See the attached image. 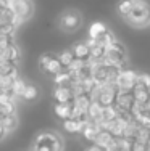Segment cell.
<instances>
[{"instance_id":"cell-17","label":"cell","mask_w":150,"mask_h":151,"mask_svg":"<svg viewBox=\"0 0 150 151\" xmlns=\"http://www.w3.org/2000/svg\"><path fill=\"white\" fill-rule=\"evenodd\" d=\"M102 114H103V106L100 105L99 101H91V106H89V109H87V119L97 122V124L100 125Z\"/></svg>"},{"instance_id":"cell-3","label":"cell","mask_w":150,"mask_h":151,"mask_svg":"<svg viewBox=\"0 0 150 151\" xmlns=\"http://www.w3.org/2000/svg\"><path fill=\"white\" fill-rule=\"evenodd\" d=\"M81 24H83V16H81V13L78 10H68V12L62 13V16L58 19L60 29L66 32V34H71L76 29H79Z\"/></svg>"},{"instance_id":"cell-7","label":"cell","mask_w":150,"mask_h":151,"mask_svg":"<svg viewBox=\"0 0 150 151\" xmlns=\"http://www.w3.org/2000/svg\"><path fill=\"white\" fill-rule=\"evenodd\" d=\"M136 82H137V73L124 68L118 74L115 85H116L118 92H133V88L136 87Z\"/></svg>"},{"instance_id":"cell-26","label":"cell","mask_w":150,"mask_h":151,"mask_svg":"<svg viewBox=\"0 0 150 151\" xmlns=\"http://www.w3.org/2000/svg\"><path fill=\"white\" fill-rule=\"evenodd\" d=\"M53 84L55 85H66L70 87L71 84V74L68 69H63L62 73H58L57 76H53Z\"/></svg>"},{"instance_id":"cell-10","label":"cell","mask_w":150,"mask_h":151,"mask_svg":"<svg viewBox=\"0 0 150 151\" xmlns=\"http://www.w3.org/2000/svg\"><path fill=\"white\" fill-rule=\"evenodd\" d=\"M0 61H12L15 64H20L21 61V48L16 45V42L10 44L7 48L0 50Z\"/></svg>"},{"instance_id":"cell-9","label":"cell","mask_w":150,"mask_h":151,"mask_svg":"<svg viewBox=\"0 0 150 151\" xmlns=\"http://www.w3.org/2000/svg\"><path fill=\"white\" fill-rule=\"evenodd\" d=\"M133 105H134L133 92H118L116 100H115V106H116L118 113H129L131 114Z\"/></svg>"},{"instance_id":"cell-31","label":"cell","mask_w":150,"mask_h":151,"mask_svg":"<svg viewBox=\"0 0 150 151\" xmlns=\"http://www.w3.org/2000/svg\"><path fill=\"white\" fill-rule=\"evenodd\" d=\"M7 137H8V134H7V130H5V127H3V124L0 122V142H3Z\"/></svg>"},{"instance_id":"cell-5","label":"cell","mask_w":150,"mask_h":151,"mask_svg":"<svg viewBox=\"0 0 150 151\" xmlns=\"http://www.w3.org/2000/svg\"><path fill=\"white\" fill-rule=\"evenodd\" d=\"M103 61H105L107 64H115V66L123 68V64L126 63V48L123 47V44H120V42L116 40L113 45L107 47L105 55H103Z\"/></svg>"},{"instance_id":"cell-24","label":"cell","mask_w":150,"mask_h":151,"mask_svg":"<svg viewBox=\"0 0 150 151\" xmlns=\"http://www.w3.org/2000/svg\"><path fill=\"white\" fill-rule=\"evenodd\" d=\"M131 10H133V0H121V2L118 3V6H116L118 15L123 18V19H126V18L129 16Z\"/></svg>"},{"instance_id":"cell-6","label":"cell","mask_w":150,"mask_h":151,"mask_svg":"<svg viewBox=\"0 0 150 151\" xmlns=\"http://www.w3.org/2000/svg\"><path fill=\"white\" fill-rule=\"evenodd\" d=\"M39 68L42 69V73H45L49 76H57L58 73H62L65 69L55 53H44V55H41V58H39Z\"/></svg>"},{"instance_id":"cell-20","label":"cell","mask_w":150,"mask_h":151,"mask_svg":"<svg viewBox=\"0 0 150 151\" xmlns=\"http://www.w3.org/2000/svg\"><path fill=\"white\" fill-rule=\"evenodd\" d=\"M0 76H13V77H18L20 76L18 64L12 63V61H0Z\"/></svg>"},{"instance_id":"cell-14","label":"cell","mask_w":150,"mask_h":151,"mask_svg":"<svg viewBox=\"0 0 150 151\" xmlns=\"http://www.w3.org/2000/svg\"><path fill=\"white\" fill-rule=\"evenodd\" d=\"M53 114L60 121H66L73 117V103H55L53 105Z\"/></svg>"},{"instance_id":"cell-27","label":"cell","mask_w":150,"mask_h":151,"mask_svg":"<svg viewBox=\"0 0 150 151\" xmlns=\"http://www.w3.org/2000/svg\"><path fill=\"white\" fill-rule=\"evenodd\" d=\"M57 56H58V60H60V63H62L63 68H68L74 61V55H73V52H71V48L70 50H62Z\"/></svg>"},{"instance_id":"cell-19","label":"cell","mask_w":150,"mask_h":151,"mask_svg":"<svg viewBox=\"0 0 150 151\" xmlns=\"http://www.w3.org/2000/svg\"><path fill=\"white\" fill-rule=\"evenodd\" d=\"M115 138L116 137H113L112 134H110L108 130H105V129H102V130L99 132V135H97V138H95V145H99L100 148H103V150H107L110 145H112L113 142H115Z\"/></svg>"},{"instance_id":"cell-30","label":"cell","mask_w":150,"mask_h":151,"mask_svg":"<svg viewBox=\"0 0 150 151\" xmlns=\"http://www.w3.org/2000/svg\"><path fill=\"white\" fill-rule=\"evenodd\" d=\"M129 151H147V143L141 142V140H133Z\"/></svg>"},{"instance_id":"cell-32","label":"cell","mask_w":150,"mask_h":151,"mask_svg":"<svg viewBox=\"0 0 150 151\" xmlns=\"http://www.w3.org/2000/svg\"><path fill=\"white\" fill-rule=\"evenodd\" d=\"M84 151H105L103 148H100L99 145H95V143H92L91 146H87V148H86Z\"/></svg>"},{"instance_id":"cell-16","label":"cell","mask_w":150,"mask_h":151,"mask_svg":"<svg viewBox=\"0 0 150 151\" xmlns=\"http://www.w3.org/2000/svg\"><path fill=\"white\" fill-rule=\"evenodd\" d=\"M133 96L136 103H141V105H149L150 101V88L147 87H141V85H136L133 88Z\"/></svg>"},{"instance_id":"cell-11","label":"cell","mask_w":150,"mask_h":151,"mask_svg":"<svg viewBox=\"0 0 150 151\" xmlns=\"http://www.w3.org/2000/svg\"><path fill=\"white\" fill-rule=\"evenodd\" d=\"M86 121H87V117H84V119H81V117H70V119H66V121H62L63 130L68 132V134H71V135L81 134L84 125H86Z\"/></svg>"},{"instance_id":"cell-4","label":"cell","mask_w":150,"mask_h":151,"mask_svg":"<svg viewBox=\"0 0 150 151\" xmlns=\"http://www.w3.org/2000/svg\"><path fill=\"white\" fill-rule=\"evenodd\" d=\"M7 6L23 23L31 19V16L34 15V2L33 0H7Z\"/></svg>"},{"instance_id":"cell-2","label":"cell","mask_w":150,"mask_h":151,"mask_svg":"<svg viewBox=\"0 0 150 151\" xmlns=\"http://www.w3.org/2000/svg\"><path fill=\"white\" fill-rule=\"evenodd\" d=\"M128 24L134 27H145L150 24V0H133V10L126 18Z\"/></svg>"},{"instance_id":"cell-28","label":"cell","mask_w":150,"mask_h":151,"mask_svg":"<svg viewBox=\"0 0 150 151\" xmlns=\"http://www.w3.org/2000/svg\"><path fill=\"white\" fill-rule=\"evenodd\" d=\"M84 68H86V61L74 58V61H73V63H71L68 68H65V69H68V71H70V74H76V73H79L81 69H84Z\"/></svg>"},{"instance_id":"cell-15","label":"cell","mask_w":150,"mask_h":151,"mask_svg":"<svg viewBox=\"0 0 150 151\" xmlns=\"http://www.w3.org/2000/svg\"><path fill=\"white\" fill-rule=\"evenodd\" d=\"M71 52H73L74 58L78 60H83V61H87L91 58V47L87 45V42H78L71 47Z\"/></svg>"},{"instance_id":"cell-21","label":"cell","mask_w":150,"mask_h":151,"mask_svg":"<svg viewBox=\"0 0 150 151\" xmlns=\"http://www.w3.org/2000/svg\"><path fill=\"white\" fill-rule=\"evenodd\" d=\"M107 26L103 23H100V21H95V23H92L91 26H89V31H87V35L89 39H99L100 35L103 34V32H107Z\"/></svg>"},{"instance_id":"cell-1","label":"cell","mask_w":150,"mask_h":151,"mask_svg":"<svg viewBox=\"0 0 150 151\" xmlns=\"http://www.w3.org/2000/svg\"><path fill=\"white\" fill-rule=\"evenodd\" d=\"M28 151H65V143L57 132L42 130L34 137Z\"/></svg>"},{"instance_id":"cell-12","label":"cell","mask_w":150,"mask_h":151,"mask_svg":"<svg viewBox=\"0 0 150 151\" xmlns=\"http://www.w3.org/2000/svg\"><path fill=\"white\" fill-rule=\"evenodd\" d=\"M52 96L55 100V103H73V100H74L71 88L66 87V85H55Z\"/></svg>"},{"instance_id":"cell-29","label":"cell","mask_w":150,"mask_h":151,"mask_svg":"<svg viewBox=\"0 0 150 151\" xmlns=\"http://www.w3.org/2000/svg\"><path fill=\"white\" fill-rule=\"evenodd\" d=\"M136 85H141V87H147L150 88V74L147 73H137V82H136Z\"/></svg>"},{"instance_id":"cell-13","label":"cell","mask_w":150,"mask_h":151,"mask_svg":"<svg viewBox=\"0 0 150 151\" xmlns=\"http://www.w3.org/2000/svg\"><path fill=\"white\" fill-rule=\"evenodd\" d=\"M100 130H102V127H100V125L97 124V122L89 121V119H87V121H86V125H84L83 132H81V135L84 137V140H87V142L94 143Z\"/></svg>"},{"instance_id":"cell-18","label":"cell","mask_w":150,"mask_h":151,"mask_svg":"<svg viewBox=\"0 0 150 151\" xmlns=\"http://www.w3.org/2000/svg\"><path fill=\"white\" fill-rule=\"evenodd\" d=\"M2 124H3V127H5L7 134L12 135L13 132H15L16 129L20 127V116H18V113L5 116V117H3V121H2Z\"/></svg>"},{"instance_id":"cell-8","label":"cell","mask_w":150,"mask_h":151,"mask_svg":"<svg viewBox=\"0 0 150 151\" xmlns=\"http://www.w3.org/2000/svg\"><path fill=\"white\" fill-rule=\"evenodd\" d=\"M100 85H102V87H100V95H99L97 101L103 108L115 105V100H116V95H118L116 85H108V84H100Z\"/></svg>"},{"instance_id":"cell-25","label":"cell","mask_w":150,"mask_h":151,"mask_svg":"<svg viewBox=\"0 0 150 151\" xmlns=\"http://www.w3.org/2000/svg\"><path fill=\"white\" fill-rule=\"evenodd\" d=\"M26 85H28V82L24 81V77L18 76V77L15 79V81H13V88H12V93L21 100V95H23V92H24V88H26Z\"/></svg>"},{"instance_id":"cell-22","label":"cell","mask_w":150,"mask_h":151,"mask_svg":"<svg viewBox=\"0 0 150 151\" xmlns=\"http://www.w3.org/2000/svg\"><path fill=\"white\" fill-rule=\"evenodd\" d=\"M94 40H95V44H97L99 47L107 48V47H110V45L115 44V42H116V37H115V34H113V32L107 31V32H103V34L100 35L99 39H94Z\"/></svg>"},{"instance_id":"cell-23","label":"cell","mask_w":150,"mask_h":151,"mask_svg":"<svg viewBox=\"0 0 150 151\" xmlns=\"http://www.w3.org/2000/svg\"><path fill=\"white\" fill-rule=\"evenodd\" d=\"M37 96H39V88L34 84H28L23 95H21V100L23 101H34V100H37Z\"/></svg>"}]
</instances>
